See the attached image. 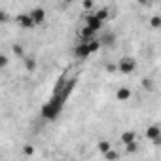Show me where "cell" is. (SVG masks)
<instances>
[{
    "instance_id": "cell-1",
    "label": "cell",
    "mask_w": 161,
    "mask_h": 161,
    "mask_svg": "<svg viewBox=\"0 0 161 161\" xmlns=\"http://www.w3.org/2000/svg\"><path fill=\"white\" fill-rule=\"evenodd\" d=\"M64 97L61 95V93H53V97L40 108V118L42 119H46V121H53V119H57L59 118V114H61V110H63V106H64Z\"/></svg>"
},
{
    "instance_id": "cell-2",
    "label": "cell",
    "mask_w": 161,
    "mask_h": 161,
    "mask_svg": "<svg viewBox=\"0 0 161 161\" xmlns=\"http://www.w3.org/2000/svg\"><path fill=\"white\" fill-rule=\"evenodd\" d=\"M116 66H118V72H121V74H131V72L136 70V61H135L133 57H121Z\"/></svg>"
},
{
    "instance_id": "cell-3",
    "label": "cell",
    "mask_w": 161,
    "mask_h": 161,
    "mask_svg": "<svg viewBox=\"0 0 161 161\" xmlns=\"http://www.w3.org/2000/svg\"><path fill=\"white\" fill-rule=\"evenodd\" d=\"M74 55H76L78 59H87V57L91 55V49H89L87 42H80V44L74 47Z\"/></svg>"
},
{
    "instance_id": "cell-4",
    "label": "cell",
    "mask_w": 161,
    "mask_h": 161,
    "mask_svg": "<svg viewBox=\"0 0 161 161\" xmlns=\"http://www.w3.org/2000/svg\"><path fill=\"white\" fill-rule=\"evenodd\" d=\"M86 27H89L91 31L99 32V31L103 29V21H101L95 14H91V15H87V17H86Z\"/></svg>"
},
{
    "instance_id": "cell-5",
    "label": "cell",
    "mask_w": 161,
    "mask_h": 161,
    "mask_svg": "<svg viewBox=\"0 0 161 161\" xmlns=\"http://www.w3.org/2000/svg\"><path fill=\"white\" fill-rule=\"evenodd\" d=\"M31 17H32V21H34V25H42L44 21H46V10L44 8H32L31 10Z\"/></svg>"
},
{
    "instance_id": "cell-6",
    "label": "cell",
    "mask_w": 161,
    "mask_h": 161,
    "mask_svg": "<svg viewBox=\"0 0 161 161\" xmlns=\"http://www.w3.org/2000/svg\"><path fill=\"white\" fill-rule=\"evenodd\" d=\"M17 23H19V27H23V29H34V27H36L34 21H32V17H31V14H19V15H17Z\"/></svg>"
},
{
    "instance_id": "cell-7",
    "label": "cell",
    "mask_w": 161,
    "mask_h": 161,
    "mask_svg": "<svg viewBox=\"0 0 161 161\" xmlns=\"http://www.w3.org/2000/svg\"><path fill=\"white\" fill-rule=\"evenodd\" d=\"M133 97V91L129 89V87H119L118 91H116V99L119 101V103H125V101H129Z\"/></svg>"
},
{
    "instance_id": "cell-8",
    "label": "cell",
    "mask_w": 161,
    "mask_h": 161,
    "mask_svg": "<svg viewBox=\"0 0 161 161\" xmlns=\"http://www.w3.org/2000/svg\"><path fill=\"white\" fill-rule=\"evenodd\" d=\"M23 64H25V70L27 72H34L36 70V59L32 55H23Z\"/></svg>"
},
{
    "instance_id": "cell-9",
    "label": "cell",
    "mask_w": 161,
    "mask_h": 161,
    "mask_svg": "<svg viewBox=\"0 0 161 161\" xmlns=\"http://www.w3.org/2000/svg\"><path fill=\"white\" fill-rule=\"evenodd\" d=\"M99 42H101V46H114L116 44V34L114 32H104V34H101Z\"/></svg>"
},
{
    "instance_id": "cell-10",
    "label": "cell",
    "mask_w": 161,
    "mask_h": 161,
    "mask_svg": "<svg viewBox=\"0 0 161 161\" xmlns=\"http://www.w3.org/2000/svg\"><path fill=\"white\" fill-rule=\"evenodd\" d=\"M95 34H97L95 31H91L89 27H86V25H84V27H82V31H80V40H82V42H89L91 38H95Z\"/></svg>"
},
{
    "instance_id": "cell-11",
    "label": "cell",
    "mask_w": 161,
    "mask_h": 161,
    "mask_svg": "<svg viewBox=\"0 0 161 161\" xmlns=\"http://www.w3.org/2000/svg\"><path fill=\"white\" fill-rule=\"evenodd\" d=\"M146 136H148L150 140H153V138L161 136V127H159V125H150V127L146 129Z\"/></svg>"
},
{
    "instance_id": "cell-12",
    "label": "cell",
    "mask_w": 161,
    "mask_h": 161,
    "mask_svg": "<svg viewBox=\"0 0 161 161\" xmlns=\"http://www.w3.org/2000/svg\"><path fill=\"white\" fill-rule=\"evenodd\" d=\"M133 140H136L135 131H123V133H121V142H123V144H129V142H133Z\"/></svg>"
},
{
    "instance_id": "cell-13",
    "label": "cell",
    "mask_w": 161,
    "mask_h": 161,
    "mask_svg": "<svg viewBox=\"0 0 161 161\" xmlns=\"http://www.w3.org/2000/svg\"><path fill=\"white\" fill-rule=\"evenodd\" d=\"M97 148H99V152H101V153H104V152H108V150L112 148V144H110L108 140H99Z\"/></svg>"
},
{
    "instance_id": "cell-14",
    "label": "cell",
    "mask_w": 161,
    "mask_h": 161,
    "mask_svg": "<svg viewBox=\"0 0 161 161\" xmlns=\"http://www.w3.org/2000/svg\"><path fill=\"white\" fill-rule=\"evenodd\" d=\"M95 15H97V17H99V19H101L103 23H104V21L108 19V15H110V12H108V8H101V10H99V12H97Z\"/></svg>"
},
{
    "instance_id": "cell-15",
    "label": "cell",
    "mask_w": 161,
    "mask_h": 161,
    "mask_svg": "<svg viewBox=\"0 0 161 161\" xmlns=\"http://www.w3.org/2000/svg\"><path fill=\"white\" fill-rule=\"evenodd\" d=\"M8 64H10V57L4 55V53H0V70H4Z\"/></svg>"
},
{
    "instance_id": "cell-16",
    "label": "cell",
    "mask_w": 161,
    "mask_h": 161,
    "mask_svg": "<svg viewBox=\"0 0 161 161\" xmlns=\"http://www.w3.org/2000/svg\"><path fill=\"white\" fill-rule=\"evenodd\" d=\"M150 27H152V29H159V27H161V17H159V15H153V17L150 19Z\"/></svg>"
},
{
    "instance_id": "cell-17",
    "label": "cell",
    "mask_w": 161,
    "mask_h": 161,
    "mask_svg": "<svg viewBox=\"0 0 161 161\" xmlns=\"http://www.w3.org/2000/svg\"><path fill=\"white\" fill-rule=\"evenodd\" d=\"M103 155H104V157H106V159H110V161H112V159H118V157H119V153H118V152H116V150H112V148H110V150H108V152H104V153H103Z\"/></svg>"
},
{
    "instance_id": "cell-18",
    "label": "cell",
    "mask_w": 161,
    "mask_h": 161,
    "mask_svg": "<svg viewBox=\"0 0 161 161\" xmlns=\"http://www.w3.org/2000/svg\"><path fill=\"white\" fill-rule=\"evenodd\" d=\"M12 51H14V55H17V57H23V55H25V49H23V47H21L19 44H14Z\"/></svg>"
},
{
    "instance_id": "cell-19",
    "label": "cell",
    "mask_w": 161,
    "mask_h": 161,
    "mask_svg": "<svg viewBox=\"0 0 161 161\" xmlns=\"http://www.w3.org/2000/svg\"><path fill=\"white\" fill-rule=\"evenodd\" d=\"M136 140H133V142H129V144H125V150H127V153H135L136 152Z\"/></svg>"
},
{
    "instance_id": "cell-20",
    "label": "cell",
    "mask_w": 161,
    "mask_h": 161,
    "mask_svg": "<svg viewBox=\"0 0 161 161\" xmlns=\"http://www.w3.org/2000/svg\"><path fill=\"white\" fill-rule=\"evenodd\" d=\"M142 87L148 89V91H152V89H153V82H152L150 78H144V80H142Z\"/></svg>"
},
{
    "instance_id": "cell-21",
    "label": "cell",
    "mask_w": 161,
    "mask_h": 161,
    "mask_svg": "<svg viewBox=\"0 0 161 161\" xmlns=\"http://www.w3.org/2000/svg\"><path fill=\"white\" fill-rule=\"evenodd\" d=\"M10 21V15L4 12V10H0V25H4V23H8Z\"/></svg>"
},
{
    "instance_id": "cell-22",
    "label": "cell",
    "mask_w": 161,
    "mask_h": 161,
    "mask_svg": "<svg viewBox=\"0 0 161 161\" xmlns=\"http://www.w3.org/2000/svg\"><path fill=\"white\" fill-rule=\"evenodd\" d=\"M23 153H25V155H32V153H34V148H32V146H29V144H27V146H25V148H23Z\"/></svg>"
},
{
    "instance_id": "cell-23",
    "label": "cell",
    "mask_w": 161,
    "mask_h": 161,
    "mask_svg": "<svg viewBox=\"0 0 161 161\" xmlns=\"http://www.w3.org/2000/svg\"><path fill=\"white\" fill-rule=\"evenodd\" d=\"M84 8L86 10H91L93 8V0H84Z\"/></svg>"
},
{
    "instance_id": "cell-24",
    "label": "cell",
    "mask_w": 161,
    "mask_h": 161,
    "mask_svg": "<svg viewBox=\"0 0 161 161\" xmlns=\"http://www.w3.org/2000/svg\"><path fill=\"white\" fill-rule=\"evenodd\" d=\"M106 70H108V72H116V70H118V66L110 63V64H106Z\"/></svg>"
},
{
    "instance_id": "cell-25",
    "label": "cell",
    "mask_w": 161,
    "mask_h": 161,
    "mask_svg": "<svg viewBox=\"0 0 161 161\" xmlns=\"http://www.w3.org/2000/svg\"><path fill=\"white\" fill-rule=\"evenodd\" d=\"M136 2H138V4H140V6H146V4H148V2H150V0H136Z\"/></svg>"
},
{
    "instance_id": "cell-26",
    "label": "cell",
    "mask_w": 161,
    "mask_h": 161,
    "mask_svg": "<svg viewBox=\"0 0 161 161\" xmlns=\"http://www.w3.org/2000/svg\"><path fill=\"white\" fill-rule=\"evenodd\" d=\"M66 2H72V0H66Z\"/></svg>"
}]
</instances>
